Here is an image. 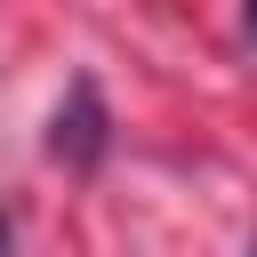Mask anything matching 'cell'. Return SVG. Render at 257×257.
<instances>
[{
    "label": "cell",
    "mask_w": 257,
    "mask_h": 257,
    "mask_svg": "<svg viewBox=\"0 0 257 257\" xmlns=\"http://www.w3.org/2000/svg\"><path fill=\"white\" fill-rule=\"evenodd\" d=\"M0 257H8V225H0Z\"/></svg>",
    "instance_id": "3957f363"
},
{
    "label": "cell",
    "mask_w": 257,
    "mask_h": 257,
    "mask_svg": "<svg viewBox=\"0 0 257 257\" xmlns=\"http://www.w3.org/2000/svg\"><path fill=\"white\" fill-rule=\"evenodd\" d=\"M249 40H257V0H249Z\"/></svg>",
    "instance_id": "7a4b0ae2"
},
{
    "label": "cell",
    "mask_w": 257,
    "mask_h": 257,
    "mask_svg": "<svg viewBox=\"0 0 257 257\" xmlns=\"http://www.w3.org/2000/svg\"><path fill=\"white\" fill-rule=\"evenodd\" d=\"M48 153L72 161V169H88V161L104 153V96H96V80H72V88H64V104H56V120H48Z\"/></svg>",
    "instance_id": "6da1fadb"
}]
</instances>
